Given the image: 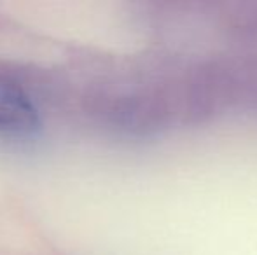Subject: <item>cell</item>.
<instances>
[{
  "mask_svg": "<svg viewBox=\"0 0 257 255\" xmlns=\"http://www.w3.org/2000/svg\"><path fill=\"white\" fill-rule=\"evenodd\" d=\"M41 128V116L25 88L0 74V135L25 138Z\"/></svg>",
  "mask_w": 257,
  "mask_h": 255,
  "instance_id": "1",
  "label": "cell"
}]
</instances>
